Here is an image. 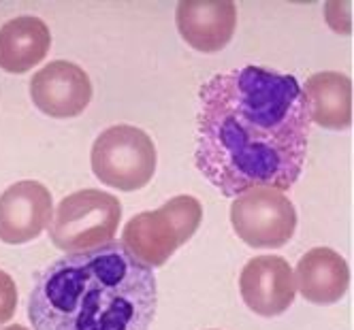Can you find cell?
<instances>
[{
  "label": "cell",
  "instance_id": "obj_1",
  "mask_svg": "<svg viewBox=\"0 0 354 330\" xmlns=\"http://www.w3.org/2000/svg\"><path fill=\"white\" fill-rule=\"evenodd\" d=\"M310 117L292 75L248 64L198 92V173L226 198L252 188L290 190L308 154Z\"/></svg>",
  "mask_w": 354,
  "mask_h": 330
},
{
  "label": "cell",
  "instance_id": "obj_2",
  "mask_svg": "<svg viewBox=\"0 0 354 330\" xmlns=\"http://www.w3.org/2000/svg\"><path fill=\"white\" fill-rule=\"evenodd\" d=\"M158 307L156 275L111 241L49 264L28 296L35 330H149Z\"/></svg>",
  "mask_w": 354,
  "mask_h": 330
},
{
  "label": "cell",
  "instance_id": "obj_3",
  "mask_svg": "<svg viewBox=\"0 0 354 330\" xmlns=\"http://www.w3.org/2000/svg\"><path fill=\"white\" fill-rule=\"evenodd\" d=\"M203 207L194 196L180 194L154 211H143L126 222L122 245L145 266H162L198 231Z\"/></svg>",
  "mask_w": 354,
  "mask_h": 330
},
{
  "label": "cell",
  "instance_id": "obj_4",
  "mask_svg": "<svg viewBox=\"0 0 354 330\" xmlns=\"http://www.w3.org/2000/svg\"><path fill=\"white\" fill-rule=\"evenodd\" d=\"M122 220L120 200L103 190L64 196L49 222V239L62 251H88L113 241Z\"/></svg>",
  "mask_w": 354,
  "mask_h": 330
},
{
  "label": "cell",
  "instance_id": "obj_5",
  "mask_svg": "<svg viewBox=\"0 0 354 330\" xmlns=\"http://www.w3.org/2000/svg\"><path fill=\"white\" fill-rule=\"evenodd\" d=\"M90 162L96 179L103 186L135 192L151 182L158 156L154 141L145 130L120 124L96 137Z\"/></svg>",
  "mask_w": 354,
  "mask_h": 330
},
{
  "label": "cell",
  "instance_id": "obj_6",
  "mask_svg": "<svg viewBox=\"0 0 354 330\" xmlns=\"http://www.w3.org/2000/svg\"><path fill=\"white\" fill-rule=\"evenodd\" d=\"M231 224L245 245L277 249L284 247L297 231V209L284 192L252 188L231 205Z\"/></svg>",
  "mask_w": 354,
  "mask_h": 330
},
{
  "label": "cell",
  "instance_id": "obj_7",
  "mask_svg": "<svg viewBox=\"0 0 354 330\" xmlns=\"http://www.w3.org/2000/svg\"><path fill=\"white\" fill-rule=\"evenodd\" d=\"M30 98L41 113L66 119L86 111L92 100V84L82 66L56 60L35 72L30 79Z\"/></svg>",
  "mask_w": 354,
  "mask_h": 330
},
{
  "label": "cell",
  "instance_id": "obj_8",
  "mask_svg": "<svg viewBox=\"0 0 354 330\" xmlns=\"http://www.w3.org/2000/svg\"><path fill=\"white\" fill-rule=\"evenodd\" d=\"M239 292L257 316H282L297 296L295 273L282 256H257L239 275Z\"/></svg>",
  "mask_w": 354,
  "mask_h": 330
},
{
  "label": "cell",
  "instance_id": "obj_9",
  "mask_svg": "<svg viewBox=\"0 0 354 330\" xmlns=\"http://www.w3.org/2000/svg\"><path fill=\"white\" fill-rule=\"evenodd\" d=\"M54 200L39 182H17L0 194V241L21 245L37 239L52 222Z\"/></svg>",
  "mask_w": 354,
  "mask_h": 330
},
{
  "label": "cell",
  "instance_id": "obj_10",
  "mask_svg": "<svg viewBox=\"0 0 354 330\" xmlns=\"http://www.w3.org/2000/svg\"><path fill=\"white\" fill-rule=\"evenodd\" d=\"M175 23L192 49L216 54L235 35L237 7L231 0H184L177 5Z\"/></svg>",
  "mask_w": 354,
  "mask_h": 330
},
{
  "label": "cell",
  "instance_id": "obj_11",
  "mask_svg": "<svg viewBox=\"0 0 354 330\" xmlns=\"http://www.w3.org/2000/svg\"><path fill=\"white\" fill-rule=\"evenodd\" d=\"M295 284L301 296L314 304L337 302L350 286V269L331 247H314L297 262Z\"/></svg>",
  "mask_w": 354,
  "mask_h": 330
},
{
  "label": "cell",
  "instance_id": "obj_12",
  "mask_svg": "<svg viewBox=\"0 0 354 330\" xmlns=\"http://www.w3.org/2000/svg\"><path fill=\"white\" fill-rule=\"evenodd\" d=\"M310 124L344 130L352 122V81L337 70L316 72L301 88Z\"/></svg>",
  "mask_w": 354,
  "mask_h": 330
},
{
  "label": "cell",
  "instance_id": "obj_13",
  "mask_svg": "<svg viewBox=\"0 0 354 330\" xmlns=\"http://www.w3.org/2000/svg\"><path fill=\"white\" fill-rule=\"evenodd\" d=\"M52 47L47 23L35 15H19L0 28V68L21 75L37 66Z\"/></svg>",
  "mask_w": 354,
  "mask_h": 330
},
{
  "label": "cell",
  "instance_id": "obj_14",
  "mask_svg": "<svg viewBox=\"0 0 354 330\" xmlns=\"http://www.w3.org/2000/svg\"><path fill=\"white\" fill-rule=\"evenodd\" d=\"M17 309V288L13 277L0 271V326L9 322Z\"/></svg>",
  "mask_w": 354,
  "mask_h": 330
},
{
  "label": "cell",
  "instance_id": "obj_15",
  "mask_svg": "<svg viewBox=\"0 0 354 330\" xmlns=\"http://www.w3.org/2000/svg\"><path fill=\"white\" fill-rule=\"evenodd\" d=\"M3 330H30V328L21 326V324H11V326H7V328H3Z\"/></svg>",
  "mask_w": 354,
  "mask_h": 330
}]
</instances>
